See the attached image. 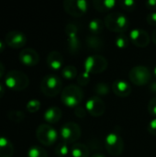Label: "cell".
I'll use <instances>...</instances> for the list:
<instances>
[{
    "instance_id": "1",
    "label": "cell",
    "mask_w": 156,
    "mask_h": 157,
    "mask_svg": "<svg viewBox=\"0 0 156 157\" xmlns=\"http://www.w3.org/2000/svg\"><path fill=\"white\" fill-rule=\"evenodd\" d=\"M105 26L110 31L121 34L128 30L130 27L129 18L120 12L109 13L105 17Z\"/></svg>"
},
{
    "instance_id": "2",
    "label": "cell",
    "mask_w": 156,
    "mask_h": 157,
    "mask_svg": "<svg viewBox=\"0 0 156 157\" xmlns=\"http://www.w3.org/2000/svg\"><path fill=\"white\" fill-rule=\"evenodd\" d=\"M29 85V79L26 74L18 70L9 71L5 75V86L10 90L22 91Z\"/></svg>"
},
{
    "instance_id": "3",
    "label": "cell",
    "mask_w": 156,
    "mask_h": 157,
    "mask_svg": "<svg viewBox=\"0 0 156 157\" xmlns=\"http://www.w3.org/2000/svg\"><path fill=\"white\" fill-rule=\"evenodd\" d=\"M84 98V92L80 86L72 84L65 86L61 94L63 104L69 108H76Z\"/></svg>"
},
{
    "instance_id": "4",
    "label": "cell",
    "mask_w": 156,
    "mask_h": 157,
    "mask_svg": "<svg viewBox=\"0 0 156 157\" xmlns=\"http://www.w3.org/2000/svg\"><path fill=\"white\" fill-rule=\"evenodd\" d=\"M63 82L61 78L54 75L49 74L45 75L40 82V90L46 97L53 98L56 97L62 90Z\"/></svg>"
},
{
    "instance_id": "5",
    "label": "cell",
    "mask_w": 156,
    "mask_h": 157,
    "mask_svg": "<svg viewBox=\"0 0 156 157\" xmlns=\"http://www.w3.org/2000/svg\"><path fill=\"white\" fill-rule=\"evenodd\" d=\"M108 63L107 59L99 54H92L86 57L84 63L85 72L88 74H101L108 68Z\"/></svg>"
},
{
    "instance_id": "6",
    "label": "cell",
    "mask_w": 156,
    "mask_h": 157,
    "mask_svg": "<svg viewBox=\"0 0 156 157\" xmlns=\"http://www.w3.org/2000/svg\"><path fill=\"white\" fill-rule=\"evenodd\" d=\"M105 148L112 156H120L124 150V141L117 132H110L105 138Z\"/></svg>"
},
{
    "instance_id": "7",
    "label": "cell",
    "mask_w": 156,
    "mask_h": 157,
    "mask_svg": "<svg viewBox=\"0 0 156 157\" xmlns=\"http://www.w3.org/2000/svg\"><path fill=\"white\" fill-rule=\"evenodd\" d=\"M81 137V128L75 122H67L60 129V138L66 144H75Z\"/></svg>"
},
{
    "instance_id": "8",
    "label": "cell",
    "mask_w": 156,
    "mask_h": 157,
    "mask_svg": "<svg viewBox=\"0 0 156 157\" xmlns=\"http://www.w3.org/2000/svg\"><path fill=\"white\" fill-rule=\"evenodd\" d=\"M36 137L42 145L51 146L58 139V132L49 124H40L36 130Z\"/></svg>"
},
{
    "instance_id": "9",
    "label": "cell",
    "mask_w": 156,
    "mask_h": 157,
    "mask_svg": "<svg viewBox=\"0 0 156 157\" xmlns=\"http://www.w3.org/2000/svg\"><path fill=\"white\" fill-rule=\"evenodd\" d=\"M129 78L134 85L142 86L150 83L152 74L148 67L144 65H136L131 69L129 73Z\"/></svg>"
},
{
    "instance_id": "10",
    "label": "cell",
    "mask_w": 156,
    "mask_h": 157,
    "mask_svg": "<svg viewBox=\"0 0 156 157\" xmlns=\"http://www.w3.org/2000/svg\"><path fill=\"white\" fill-rule=\"evenodd\" d=\"M63 9L70 16L80 17L84 16L88 10V2L86 0H64Z\"/></svg>"
},
{
    "instance_id": "11",
    "label": "cell",
    "mask_w": 156,
    "mask_h": 157,
    "mask_svg": "<svg viewBox=\"0 0 156 157\" xmlns=\"http://www.w3.org/2000/svg\"><path fill=\"white\" fill-rule=\"evenodd\" d=\"M65 33L67 35L68 49L72 54H75L79 52L81 47L78 38V27L75 23L70 22L65 26Z\"/></svg>"
},
{
    "instance_id": "12",
    "label": "cell",
    "mask_w": 156,
    "mask_h": 157,
    "mask_svg": "<svg viewBox=\"0 0 156 157\" xmlns=\"http://www.w3.org/2000/svg\"><path fill=\"white\" fill-rule=\"evenodd\" d=\"M5 44L13 49H19L26 45L27 37L26 35L18 30H11L5 36Z\"/></svg>"
},
{
    "instance_id": "13",
    "label": "cell",
    "mask_w": 156,
    "mask_h": 157,
    "mask_svg": "<svg viewBox=\"0 0 156 157\" xmlns=\"http://www.w3.org/2000/svg\"><path fill=\"white\" fill-rule=\"evenodd\" d=\"M86 110L93 117H101L106 110L105 102L98 96H93L86 101Z\"/></svg>"
},
{
    "instance_id": "14",
    "label": "cell",
    "mask_w": 156,
    "mask_h": 157,
    "mask_svg": "<svg viewBox=\"0 0 156 157\" xmlns=\"http://www.w3.org/2000/svg\"><path fill=\"white\" fill-rule=\"evenodd\" d=\"M130 40L139 48H145L149 45L151 37L149 33L143 29H134L130 32Z\"/></svg>"
},
{
    "instance_id": "15",
    "label": "cell",
    "mask_w": 156,
    "mask_h": 157,
    "mask_svg": "<svg viewBox=\"0 0 156 157\" xmlns=\"http://www.w3.org/2000/svg\"><path fill=\"white\" fill-rule=\"evenodd\" d=\"M18 59L22 64L28 67H32L38 64L40 61V55L34 49L26 48L19 52Z\"/></svg>"
},
{
    "instance_id": "16",
    "label": "cell",
    "mask_w": 156,
    "mask_h": 157,
    "mask_svg": "<svg viewBox=\"0 0 156 157\" xmlns=\"http://www.w3.org/2000/svg\"><path fill=\"white\" fill-rule=\"evenodd\" d=\"M112 91L120 98H127L131 95L132 89L128 82L122 79H118L112 84Z\"/></svg>"
},
{
    "instance_id": "17",
    "label": "cell",
    "mask_w": 156,
    "mask_h": 157,
    "mask_svg": "<svg viewBox=\"0 0 156 157\" xmlns=\"http://www.w3.org/2000/svg\"><path fill=\"white\" fill-rule=\"evenodd\" d=\"M47 65L54 71H58L63 67V57L62 53L57 51H51L47 56Z\"/></svg>"
},
{
    "instance_id": "18",
    "label": "cell",
    "mask_w": 156,
    "mask_h": 157,
    "mask_svg": "<svg viewBox=\"0 0 156 157\" xmlns=\"http://www.w3.org/2000/svg\"><path fill=\"white\" fill-rule=\"evenodd\" d=\"M62 110L58 107H51L47 109L43 114L44 120L48 124H54L57 123L62 118Z\"/></svg>"
},
{
    "instance_id": "19",
    "label": "cell",
    "mask_w": 156,
    "mask_h": 157,
    "mask_svg": "<svg viewBox=\"0 0 156 157\" xmlns=\"http://www.w3.org/2000/svg\"><path fill=\"white\" fill-rule=\"evenodd\" d=\"M13 154V144L7 138L0 136V157H12Z\"/></svg>"
},
{
    "instance_id": "20",
    "label": "cell",
    "mask_w": 156,
    "mask_h": 157,
    "mask_svg": "<svg viewBox=\"0 0 156 157\" xmlns=\"http://www.w3.org/2000/svg\"><path fill=\"white\" fill-rule=\"evenodd\" d=\"M70 152L72 157H89L90 155L89 148L82 143L74 144Z\"/></svg>"
},
{
    "instance_id": "21",
    "label": "cell",
    "mask_w": 156,
    "mask_h": 157,
    "mask_svg": "<svg viewBox=\"0 0 156 157\" xmlns=\"http://www.w3.org/2000/svg\"><path fill=\"white\" fill-rule=\"evenodd\" d=\"M117 2L115 0H94L93 6L99 12H107L115 7Z\"/></svg>"
},
{
    "instance_id": "22",
    "label": "cell",
    "mask_w": 156,
    "mask_h": 157,
    "mask_svg": "<svg viewBox=\"0 0 156 157\" xmlns=\"http://www.w3.org/2000/svg\"><path fill=\"white\" fill-rule=\"evenodd\" d=\"M86 46L93 51H100L104 47V42L97 35H90L86 39Z\"/></svg>"
},
{
    "instance_id": "23",
    "label": "cell",
    "mask_w": 156,
    "mask_h": 157,
    "mask_svg": "<svg viewBox=\"0 0 156 157\" xmlns=\"http://www.w3.org/2000/svg\"><path fill=\"white\" fill-rule=\"evenodd\" d=\"M105 23L100 18H93L88 23V29L93 33V35H97L101 33L104 29Z\"/></svg>"
},
{
    "instance_id": "24",
    "label": "cell",
    "mask_w": 156,
    "mask_h": 157,
    "mask_svg": "<svg viewBox=\"0 0 156 157\" xmlns=\"http://www.w3.org/2000/svg\"><path fill=\"white\" fill-rule=\"evenodd\" d=\"M62 75L67 80H73L77 76V69L74 65H66L62 70Z\"/></svg>"
},
{
    "instance_id": "25",
    "label": "cell",
    "mask_w": 156,
    "mask_h": 157,
    "mask_svg": "<svg viewBox=\"0 0 156 157\" xmlns=\"http://www.w3.org/2000/svg\"><path fill=\"white\" fill-rule=\"evenodd\" d=\"M28 157H48V154L44 148L33 145L28 151Z\"/></svg>"
},
{
    "instance_id": "26",
    "label": "cell",
    "mask_w": 156,
    "mask_h": 157,
    "mask_svg": "<svg viewBox=\"0 0 156 157\" xmlns=\"http://www.w3.org/2000/svg\"><path fill=\"white\" fill-rule=\"evenodd\" d=\"M7 118H8L9 121H13L15 123H19L22 121H24L25 114L21 110L13 109V110H9L7 112Z\"/></svg>"
},
{
    "instance_id": "27",
    "label": "cell",
    "mask_w": 156,
    "mask_h": 157,
    "mask_svg": "<svg viewBox=\"0 0 156 157\" xmlns=\"http://www.w3.org/2000/svg\"><path fill=\"white\" fill-rule=\"evenodd\" d=\"M115 44L119 49H125L130 44V38L124 33L119 34L115 39Z\"/></svg>"
},
{
    "instance_id": "28",
    "label": "cell",
    "mask_w": 156,
    "mask_h": 157,
    "mask_svg": "<svg viewBox=\"0 0 156 157\" xmlns=\"http://www.w3.org/2000/svg\"><path fill=\"white\" fill-rule=\"evenodd\" d=\"M55 155L59 157H64L66 156L69 154V147L68 144H66L65 143L62 142L60 144H57V146L54 149Z\"/></svg>"
},
{
    "instance_id": "29",
    "label": "cell",
    "mask_w": 156,
    "mask_h": 157,
    "mask_svg": "<svg viewBox=\"0 0 156 157\" xmlns=\"http://www.w3.org/2000/svg\"><path fill=\"white\" fill-rule=\"evenodd\" d=\"M118 4L122 9H124L126 11H129V12L133 11L136 8V6H137L136 2L134 0H120V1H119Z\"/></svg>"
},
{
    "instance_id": "30",
    "label": "cell",
    "mask_w": 156,
    "mask_h": 157,
    "mask_svg": "<svg viewBox=\"0 0 156 157\" xmlns=\"http://www.w3.org/2000/svg\"><path fill=\"white\" fill-rule=\"evenodd\" d=\"M95 92L98 96H107L109 93V86L106 83H97L95 86Z\"/></svg>"
},
{
    "instance_id": "31",
    "label": "cell",
    "mask_w": 156,
    "mask_h": 157,
    "mask_svg": "<svg viewBox=\"0 0 156 157\" xmlns=\"http://www.w3.org/2000/svg\"><path fill=\"white\" fill-rule=\"evenodd\" d=\"M40 108V102L38 99H31L29 100L27 105H26V109L30 113H34L37 112Z\"/></svg>"
},
{
    "instance_id": "32",
    "label": "cell",
    "mask_w": 156,
    "mask_h": 157,
    "mask_svg": "<svg viewBox=\"0 0 156 157\" xmlns=\"http://www.w3.org/2000/svg\"><path fill=\"white\" fill-rule=\"evenodd\" d=\"M90 81V74L86 73V72H84V73H81L78 76H77V83L82 86H86Z\"/></svg>"
},
{
    "instance_id": "33",
    "label": "cell",
    "mask_w": 156,
    "mask_h": 157,
    "mask_svg": "<svg viewBox=\"0 0 156 157\" xmlns=\"http://www.w3.org/2000/svg\"><path fill=\"white\" fill-rule=\"evenodd\" d=\"M148 112L152 117L156 118V97H154L149 101V103H148Z\"/></svg>"
},
{
    "instance_id": "34",
    "label": "cell",
    "mask_w": 156,
    "mask_h": 157,
    "mask_svg": "<svg viewBox=\"0 0 156 157\" xmlns=\"http://www.w3.org/2000/svg\"><path fill=\"white\" fill-rule=\"evenodd\" d=\"M147 131L151 135L156 136V118H154L147 126Z\"/></svg>"
},
{
    "instance_id": "35",
    "label": "cell",
    "mask_w": 156,
    "mask_h": 157,
    "mask_svg": "<svg viewBox=\"0 0 156 157\" xmlns=\"http://www.w3.org/2000/svg\"><path fill=\"white\" fill-rule=\"evenodd\" d=\"M147 23L151 26H156V12L150 13L146 17Z\"/></svg>"
},
{
    "instance_id": "36",
    "label": "cell",
    "mask_w": 156,
    "mask_h": 157,
    "mask_svg": "<svg viewBox=\"0 0 156 157\" xmlns=\"http://www.w3.org/2000/svg\"><path fill=\"white\" fill-rule=\"evenodd\" d=\"M74 115L77 117V118H80V119H82V118H85V116H86V110L83 109V108H81V107H76L75 108V109H74Z\"/></svg>"
},
{
    "instance_id": "37",
    "label": "cell",
    "mask_w": 156,
    "mask_h": 157,
    "mask_svg": "<svg viewBox=\"0 0 156 157\" xmlns=\"http://www.w3.org/2000/svg\"><path fill=\"white\" fill-rule=\"evenodd\" d=\"M145 6L148 9L153 10L154 12H155L156 10V0H148L145 2Z\"/></svg>"
},
{
    "instance_id": "38",
    "label": "cell",
    "mask_w": 156,
    "mask_h": 157,
    "mask_svg": "<svg viewBox=\"0 0 156 157\" xmlns=\"http://www.w3.org/2000/svg\"><path fill=\"white\" fill-rule=\"evenodd\" d=\"M150 91L154 94H156V80L155 81H153L151 84H150Z\"/></svg>"
},
{
    "instance_id": "39",
    "label": "cell",
    "mask_w": 156,
    "mask_h": 157,
    "mask_svg": "<svg viewBox=\"0 0 156 157\" xmlns=\"http://www.w3.org/2000/svg\"><path fill=\"white\" fill-rule=\"evenodd\" d=\"M3 76H5V67H4L3 63L0 62V79H1Z\"/></svg>"
},
{
    "instance_id": "40",
    "label": "cell",
    "mask_w": 156,
    "mask_h": 157,
    "mask_svg": "<svg viewBox=\"0 0 156 157\" xmlns=\"http://www.w3.org/2000/svg\"><path fill=\"white\" fill-rule=\"evenodd\" d=\"M5 95V86L0 83V99L4 97Z\"/></svg>"
},
{
    "instance_id": "41",
    "label": "cell",
    "mask_w": 156,
    "mask_h": 157,
    "mask_svg": "<svg viewBox=\"0 0 156 157\" xmlns=\"http://www.w3.org/2000/svg\"><path fill=\"white\" fill-rule=\"evenodd\" d=\"M5 48H6V44H5V41H2L0 40V53L3 52L5 51Z\"/></svg>"
},
{
    "instance_id": "42",
    "label": "cell",
    "mask_w": 156,
    "mask_h": 157,
    "mask_svg": "<svg viewBox=\"0 0 156 157\" xmlns=\"http://www.w3.org/2000/svg\"><path fill=\"white\" fill-rule=\"evenodd\" d=\"M152 40H153V42L156 44V29L154 30V32H153V35H152Z\"/></svg>"
},
{
    "instance_id": "43",
    "label": "cell",
    "mask_w": 156,
    "mask_h": 157,
    "mask_svg": "<svg viewBox=\"0 0 156 157\" xmlns=\"http://www.w3.org/2000/svg\"><path fill=\"white\" fill-rule=\"evenodd\" d=\"M90 157H106L104 155L102 154H95V155H92Z\"/></svg>"
},
{
    "instance_id": "44",
    "label": "cell",
    "mask_w": 156,
    "mask_h": 157,
    "mask_svg": "<svg viewBox=\"0 0 156 157\" xmlns=\"http://www.w3.org/2000/svg\"><path fill=\"white\" fill-rule=\"evenodd\" d=\"M154 77H155L156 79V66L154 67Z\"/></svg>"
}]
</instances>
